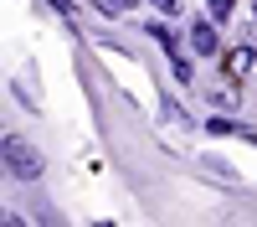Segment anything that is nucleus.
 I'll return each instance as SVG.
<instances>
[{"mask_svg": "<svg viewBox=\"0 0 257 227\" xmlns=\"http://www.w3.org/2000/svg\"><path fill=\"white\" fill-rule=\"evenodd\" d=\"M0 155H6V171H11V181H36L41 176V155L31 150L21 134H6V144H0Z\"/></svg>", "mask_w": 257, "mask_h": 227, "instance_id": "f257e3e1", "label": "nucleus"}, {"mask_svg": "<svg viewBox=\"0 0 257 227\" xmlns=\"http://www.w3.org/2000/svg\"><path fill=\"white\" fill-rule=\"evenodd\" d=\"M190 52L216 57V26H211V21H196V31H190Z\"/></svg>", "mask_w": 257, "mask_h": 227, "instance_id": "f03ea898", "label": "nucleus"}, {"mask_svg": "<svg viewBox=\"0 0 257 227\" xmlns=\"http://www.w3.org/2000/svg\"><path fill=\"white\" fill-rule=\"evenodd\" d=\"M149 36H155L165 52H175V31H170V26H160V21H155V26H149Z\"/></svg>", "mask_w": 257, "mask_h": 227, "instance_id": "7ed1b4c3", "label": "nucleus"}, {"mask_svg": "<svg viewBox=\"0 0 257 227\" xmlns=\"http://www.w3.org/2000/svg\"><path fill=\"white\" fill-rule=\"evenodd\" d=\"M231 11H237V0H211V21H226Z\"/></svg>", "mask_w": 257, "mask_h": 227, "instance_id": "20e7f679", "label": "nucleus"}, {"mask_svg": "<svg viewBox=\"0 0 257 227\" xmlns=\"http://www.w3.org/2000/svg\"><path fill=\"white\" fill-rule=\"evenodd\" d=\"M149 6H160V16H175V11H180V0H149Z\"/></svg>", "mask_w": 257, "mask_h": 227, "instance_id": "39448f33", "label": "nucleus"}, {"mask_svg": "<svg viewBox=\"0 0 257 227\" xmlns=\"http://www.w3.org/2000/svg\"><path fill=\"white\" fill-rule=\"evenodd\" d=\"M98 6H103V11H108V16H118V11L128 6V0H98Z\"/></svg>", "mask_w": 257, "mask_h": 227, "instance_id": "423d86ee", "label": "nucleus"}, {"mask_svg": "<svg viewBox=\"0 0 257 227\" xmlns=\"http://www.w3.org/2000/svg\"><path fill=\"white\" fill-rule=\"evenodd\" d=\"M52 6H57V11H62V16H67V11H72V6H67V0H52Z\"/></svg>", "mask_w": 257, "mask_h": 227, "instance_id": "0eeeda50", "label": "nucleus"}]
</instances>
